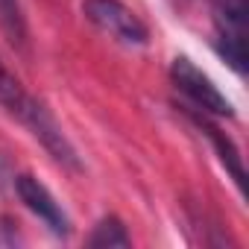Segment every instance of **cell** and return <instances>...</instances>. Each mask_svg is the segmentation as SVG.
<instances>
[{
    "mask_svg": "<svg viewBox=\"0 0 249 249\" xmlns=\"http://www.w3.org/2000/svg\"><path fill=\"white\" fill-rule=\"evenodd\" d=\"M191 120L196 123V126L202 129V135L211 141V147H214V153H217V159H220V164L226 167V173L234 179V185L243 191V185H246V170H243V156H240V150L234 147V141L226 135V132H220L214 123L208 120V114H202V111H191Z\"/></svg>",
    "mask_w": 249,
    "mask_h": 249,
    "instance_id": "obj_6",
    "label": "cell"
},
{
    "mask_svg": "<svg viewBox=\"0 0 249 249\" xmlns=\"http://www.w3.org/2000/svg\"><path fill=\"white\" fill-rule=\"evenodd\" d=\"M170 79L173 85L188 97V103L202 111V114H211V117H234V106L231 100L214 85V79L196 68L188 56H176L173 65H170Z\"/></svg>",
    "mask_w": 249,
    "mask_h": 249,
    "instance_id": "obj_1",
    "label": "cell"
},
{
    "mask_svg": "<svg viewBox=\"0 0 249 249\" xmlns=\"http://www.w3.org/2000/svg\"><path fill=\"white\" fill-rule=\"evenodd\" d=\"M85 18L114 41L126 44V47H144L150 41L147 24L120 0H85L82 3Z\"/></svg>",
    "mask_w": 249,
    "mask_h": 249,
    "instance_id": "obj_3",
    "label": "cell"
},
{
    "mask_svg": "<svg viewBox=\"0 0 249 249\" xmlns=\"http://www.w3.org/2000/svg\"><path fill=\"white\" fill-rule=\"evenodd\" d=\"M0 30L12 47H27V21L18 0H0Z\"/></svg>",
    "mask_w": 249,
    "mask_h": 249,
    "instance_id": "obj_9",
    "label": "cell"
},
{
    "mask_svg": "<svg viewBox=\"0 0 249 249\" xmlns=\"http://www.w3.org/2000/svg\"><path fill=\"white\" fill-rule=\"evenodd\" d=\"M15 194L53 234H59V237L71 234V217L65 214L62 202L50 194V188L44 182H38L30 173H21V176H15Z\"/></svg>",
    "mask_w": 249,
    "mask_h": 249,
    "instance_id": "obj_5",
    "label": "cell"
},
{
    "mask_svg": "<svg viewBox=\"0 0 249 249\" xmlns=\"http://www.w3.org/2000/svg\"><path fill=\"white\" fill-rule=\"evenodd\" d=\"M88 246H94V249L132 246V237H129L126 226H123L117 217H103V220L94 226V231H91V237H88Z\"/></svg>",
    "mask_w": 249,
    "mask_h": 249,
    "instance_id": "obj_8",
    "label": "cell"
},
{
    "mask_svg": "<svg viewBox=\"0 0 249 249\" xmlns=\"http://www.w3.org/2000/svg\"><path fill=\"white\" fill-rule=\"evenodd\" d=\"M33 103V97L24 91V85L18 82V76L6 68V62L0 59V106H3L9 114L21 117V111Z\"/></svg>",
    "mask_w": 249,
    "mask_h": 249,
    "instance_id": "obj_7",
    "label": "cell"
},
{
    "mask_svg": "<svg viewBox=\"0 0 249 249\" xmlns=\"http://www.w3.org/2000/svg\"><path fill=\"white\" fill-rule=\"evenodd\" d=\"M214 3V50L234 71L246 73V0H211Z\"/></svg>",
    "mask_w": 249,
    "mask_h": 249,
    "instance_id": "obj_2",
    "label": "cell"
},
{
    "mask_svg": "<svg viewBox=\"0 0 249 249\" xmlns=\"http://www.w3.org/2000/svg\"><path fill=\"white\" fill-rule=\"evenodd\" d=\"M24 126L44 144V150L59 161V164H65V167H71V170H82V164H79V156H76V150H73V144L68 141V135L62 132V126L56 123V117L33 97V103L21 111V117H18Z\"/></svg>",
    "mask_w": 249,
    "mask_h": 249,
    "instance_id": "obj_4",
    "label": "cell"
}]
</instances>
